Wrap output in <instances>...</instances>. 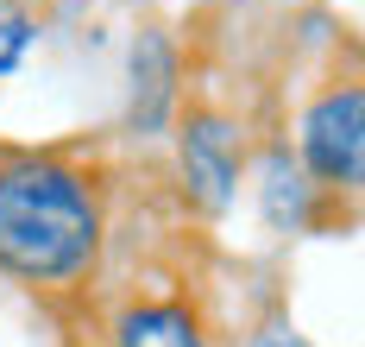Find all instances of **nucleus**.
I'll return each instance as SVG.
<instances>
[{
  "label": "nucleus",
  "instance_id": "f03ea898",
  "mask_svg": "<svg viewBox=\"0 0 365 347\" xmlns=\"http://www.w3.org/2000/svg\"><path fill=\"white\" fill-rule=\"evenodd\" d=\"M302 164L328 190H353L359 183V171H365V95L353 82L328 89L302 114Z\"/></svg>",
  "mask_w": 365,
  "mask_h": 347
},
{
  "label": "nucleus",
  "instance_id": "7ed1b4c3",
  "mask_svg": "<svg viewBox=\"0 0 365 347\" xmlns=\"http://www.w3.org/2000/svg\"><path fill=\"white\" fill-rule=\"evenodd\" d=\"M182 177L195 183V196L220 208L227 196H233V146H227V126L220 120H189L182 126Z\"/></svg>",
  "mask_w": 365,
  "mask_h": 347
},
{
  "label": "nucleus",
  "instance_id": "20e7f679",
  "mask_svg": "<svg viewBox=\"0 0 365 347\" xmlns=\"http://www.w3.org/2000/svg\"><path fill=\"white\" fill-rule=\"evenodd\" d=\"M120 347H208L202 316L189 303H133L113 328Z\"/></svg>",
  "mask_w": 365,
  "mask_h": 347
},
{
  "label": "nucleus",
  "instance_id": "f257e3e1",
  "mask_svg": "<svg viewBox=\"0 0 365 347\" xmlns=\"http://www.w3.org/2000/svg\"><path fill=\"white\" fill-rule=\"evenodd\" d=\"M101 183L63 158H19L0 171V271L26 284H76L101 253Z\"/></svg>",
  "mask_w": 365,
  "mask_h": 347
}]
</instances>
